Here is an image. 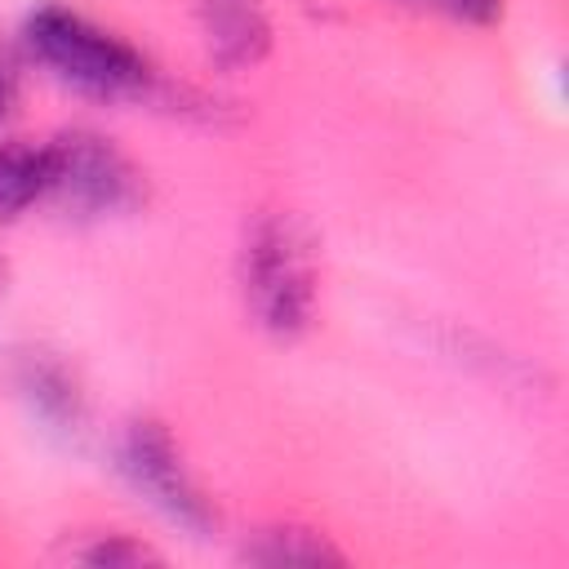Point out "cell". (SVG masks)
<instances>
[{"mask_svg":"<svg viewBox=\"0 0 569 569\" xmlns=\"http://www.w3.org/2000/svg\"><path fill=\"white\" fill-rule=\"evenodd\" d=\"M22 40L53 80H62L84 98L124 102V98H142L151 84V67L133 44H124L116 31L89 22L67 4H40L27 18Z\"/></svg>","mask_w":569,"mask_h":569,"instance_id":"6da1fadb","label":"cell"},{"mask_svg":"<svg viewBox=\"0 0 569 569\" xmlns=\"http://www.w3.org/2000/svg\"><path fill=\"white\" fill-rule=\"evenodd\" d=\"M240 289H244V307L267 333L293 338L311 325L316 311L311 240L289 213H258L253 227L244 231Z\"/></svg>","mask_w":569,"mask_h":569,"instance_id":"7a4b0ae2","label":"cell"},{"mask_svg":"<svg viewBox=\"0 0 569 569\" xmlns=\"http://www.w3.org/2000/svg\"><path fill=\"white\" fill-rule=\"evenodd\" d=\"M44 164H49L44 196L76 218L124 213L142 200V173L102 133L89 129L58 133L53 142H44Z\"/></svg>","mask_w":569,"mask_h":569,"instance_id":"3957f363","label":"cell"},{"mask_svg":"<svg viewBox=\"0 0 569 569\" xmlns=\"http://www.w3.org/2000/svg\"><path fill=\"white\" fill-rule=\"evenodd\" d=\"M120 471H124V480H129L164 520H173L178 529L204 538V533L218 525L209 498H204L200 485L191 480V471H187V462H182L173 436H169L160 422H151V418L129 422V431L120 436Z\"/></svg>","mask_w":569,"mask_h":569,"instance_id":"277c9868","label":"cell"},{"mask_svg":"<svg viewBox=\"0 0 569 569\" xmlns=\"http://www.w3.org/2000/svg\"><path fill=\"white\" fill-rule=\"evenodd\" d=\"M209 53L222 67H249L267 53V18L258 0H200Z\"/></svg>","mask_w":569,"mask_h":569,"instance_id":"5b68a950","label":"cell"},{"mask_svg":"<svg viewBox=\"0 0 569 569\" xmlns=\"http://www.w3.org/2000/svg\"><path fill=\"white\" fill-rule=\"evenodd\" d=\"M18 387H22V396L31 400V409L44 418V422H53L58 431H76L80 422H84V400H80V391H76V378L58 365V360H49V356H22V365H18Z\"/></svg>","mask_w":569,"mask_h":569,"instance_id":"8992f818","label":"cell"},{"mask_svg":"<svg viewBox=\"0 0 569 569\" xmlns=\"http://www.w3.org/2000/svg\"><path fill=\"white\" fill-rule=\"evenodd\" d=\"M244 560L253 565H302V569H320V565H342L347 556L316 529H298V525H280V529H262L249 547H244Z\"/></svg>","mask_w":569,"mask_h":569,"instance_id":"52a82bcc","label":"cell"},{"mask_svg":"<svg viewBox=\"0 0 569 569\" xmlns=\"http://www.w3.org/2000/svg\"><path fill=\"white\" fill-rule=\"evenodd\" d=\"M49 187V164L44 147L31 142H4L0 147V222H13L27 213Z\"/></svg>","mask_w":569,"mask_h":569,"instance_id":"ba28073f","label":"cell"},{"mask_svg":"<svg viewBox=\"0 0 569 569\" xmlns=\"http://www.w3.org/2000/svg\"><path fill=\"white\" fill-rule=\"evenodd\" d=\"M71 556L84 565H160V551H151L129 533H93V542L76 547Z\"/></svg>","mask_w":569,"mask_h":569,"instance_id":"9c48e42d","label":"cell"},{"mask_svg":"<svg viewBox=\"0 0 569 569\" xmlns=\"http://www.w3.org/2000/svg\"><path fill=\"white\" fill-rule=\"evenodd\" d=\"M391 4L413 9V13H436L462 27H493L502 18V0H391Z\"/></svg>","mask_w":569,"mask_h":569,"instance_id":"30bf717a","label":"cell"},{"mask_svg":"<svg viewBox=\"0 0 569 569\" xmlns=\"http://www.w3.org/2000/svg\"><path fill=\"white\" fill-rule=\"evenodd\" d=\"M9 107H13V76L0 67V120L9 116Z\"/></svg>","mask_w":569,"mask_h":569,"instance_id":"8fae6325","label":"cell"}]
</instances>
